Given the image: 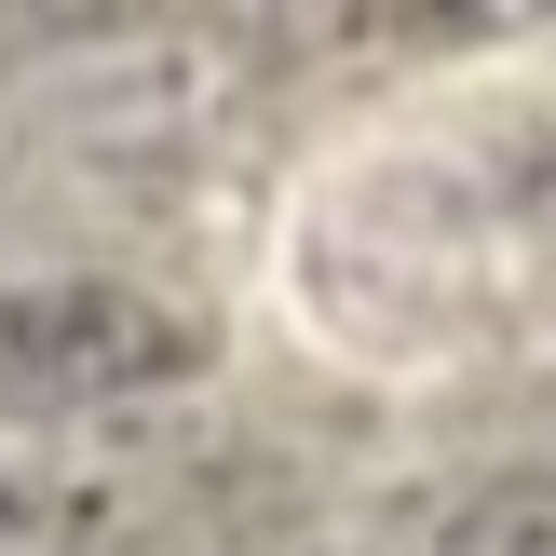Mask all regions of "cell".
<instances>
[{"label":"cell","instance_id":"1","mask_svg":"<svg viewBox=\"0 0 556 556\" xmlns=\"http://www.w3.org/2000/svg\"><path fill=\"white\" fill-rule=\"evenodd\" d=\"M190 367V326L136 286H14L0 299V407H96Z\"/></svg>","mask_w":556,"mask_h":556},{"label":"cell","instance_id":"2","mask_svg":"<svg viewBox=\"0 0 556 556\" xmlns=\"http://www.w3.org/2000/svg\"><path fill=\"white\" fill-rule=\"evenodd\" d=\"M367 556H556V476H543V462L448 476V489H421V503L380 516Z\"/></svg>","mask_w":556,"mask_h":556},{"label":"cell","instance_id":"3","mask_svg":"<svg viewBox=\"0 0 556 556\" xmlns=\"http://www.w3.org/2000/svg\"><path fill=\"white\" fill-rule=\"evenodd\" d=\"M503 204H530L543 231H556V109H530V123L503 136Z\"/></svg>","mask_w":556,"mask_h":556}]
</instances>
